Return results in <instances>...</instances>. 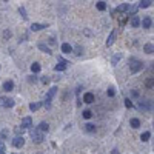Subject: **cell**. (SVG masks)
<instances>
[{
	"mask_svg": "<svg viewBox=\"0 0 154 154\" xmlns=\"http://www.w3.org/2000/svg\"><path fill=\"white\" fill-rule=\"evenodd\" d=\"M111 154H120V153H119L117 150H113V151H111Z\"/></svg>",
	"mask_w": 154,
	"mask_h": 154,
	"instance_id": "cell-40",
	"label": "cell"
},
{
	"mask_svg": "<svg viewBox=\"0 0 154 154\" xmlns=\"http://www.w3.org/2000/svg\"><path fill=\"white\" fill-rule=\"evenodd\" d=\"M82 116H83V119H91V116H92V113H91L90 109H85Z\"/></svg>",
	"mask_w": 154,
	"mask_h": 154,
	"instance_id": "cell-28",
	"label": "cell"
},
{
	"mask_svg": "<svg viewBox=\"0 0 154 154\" xmlns=\"http://www.w3.org/2000/svg\"><path fill=\"white\" fill-rule=\"evenodd\" d=\"M29 134H31V139H32L34 143H42V142H43V131H40L39 128L31 129Z\"/></svg>",
	"mask_w": 154,
	"mask_h": 154,
	"instance_id": "cell-1",
	"label": "cell"
},
{
	"mask_svg": "<svg viewBox=\"0 0 154 154\" xmlns=\"http://www.w3.org/2000/svg\"><path fill=\"white\" fill-rule=\"evenodd\" d=\"M129 9H131V6H129L128 3H122L120 6H117L116 11H119V12H127V11H129Z\"/></svg>",
	"mask_w": 154,
	"mask_h": 154,
	"instance_id": "cell-12",
	"label": "cell"
},
{
	"mask_svg": "<svg viewBox=\"0 0 154 154\" xmlns=\"http://www.w3.org/2000/svg\"><path fill=\"white\" fill-rule=\"evenodd\" d=\"M31 71L32 73H39L40 71V63H32L31 65Z\"/></svg>",
	"mask_w": 154,
	"mask_h": 154,
	"instance_id": "cell-25",
	"label": "cell"
},
{
	"mask_svg": "<svg viewBox=\"0 0 154 154\" xmlns=\"http://www.w3.org/2000/svg\"><path fill=\"white\" fill-rule=\"evenodd\" d=\"M97 9H99V11H105V9H106L105 2H97Z\"/></svg>",
	"mask_w": 154,
	"mask_h": 154,
	"instance_id": "cell-26",
	"label": "cell"
},
{
	"mask_svg": "<svg viewBox=\"0 0 154 154\" xmlns=\"http://www.w3.org/2000/svg\"><path fill=\"white\" fill-rule=\"evenodd\" d=\"M94 100H96V97H94L92 92H85V94H83V102H85V103L90 105V103H92Z\"/></svg>",
	"mask_w": 154,
	"mask_h": 154,
	"instance_id": "cell-6",
	"label": "cell"
},
{
	"mask_svg": "<svg viewBox=\"0 0 154 154\" xmlns=\"http://www.w3.org/2000/svg\"><path fill=\"white\" fill-rule=\"evenodd\" d=\"M125 23H127V17H123L122 20H120V22H119V25H120V26H123Z\"/></svg>",
	"mask_w": 154,
	"mask_h": 154,
	"instance_id": "cell-36",
	"label": "cell"
},
{
	"mask_svg": "<svg viewBox=\"0 0 154 154\" xmlns=\"http://www.w3.org/2000/svg\"><path fill=\"white\" fill-rule=\"evenodd\" d=\"M139 106H140V109H150V103L148 102H140Z\"/></svg>",
	"mask_w": 154,
	"mask_h": 154,
	"instance_id": "cell-29",
	"label": "cell"
},
{
	"mask_svg": "<svg viewBox=\"0 0 154 154\" xmlns=\"http://www.w3.org/2000/svg\"><path fill=\"white\" fill-rule=\"evenodd\" d=\"M129 123H131V127L134 128V129H137V128L140 127V120H139V119H131Z\"/></svg>",
	"mask_w": 154,
	"mask_h": 154,
	"instance_id": "cell-20",
	"label": "cell"
},
{
	"mask_svg": "<svg viewBox=\"0 0 154 154\" xmlns=\"http://www.w3.org/2000/svg\"><path fill=\"white\" fill-rule=\"evenodd\" d=\"M22 128H31L32 127V119L31 117H23L22 119Z\"/></svg>",
	"mask_w": 154,
	"mask_h": 154,
	"instance_id": "cell-7",
	"label": "cell"
},
{
	"mask_svg": "<svg viewBox=\"0 0 154 154\" xmlns=\"http://www.w3.org/2000/svg\"><path fill=\"white\" fill-rule=\"evenodd\" d=\"M62 53H65V54H71V53H73V46L69 45V43H63V45H62Z\"/></svg>",
	"mask_w": 154,
	"mask_h": 154,
	"instance_id": "cell-11",
	"label": "cell"
},
{
	"mask_svg": "<svg viewBox=\"0 0 154 154\" xmlns=\"http://www.w3.org/2000/svg\"><path fill=\"white\" fill-rule=\"evenodd\" d=\"M143 51H145L146 54H153V53H154V46L151 45V43H145V46H143Z\"/></svg>",
	"mask_w": 154,
	"mask_h": 154,
	"instance_id": "cell-13",
	"label": "cell"
},
{
	"mask_svg": "<svg viewBox=\"0 0 154 154\" xmlns=\"http://www.w3.org/2000/svg\"><path fill=\"white\" fill-rule=\"evenodd\" d=\"M66 65H68V63H66L65 60L60 59V60H59V63L54 66V69H55V71H65V69H66Z\"/></svg>",
	"mask_w": 154,
	"mask_h": 154,
	"instance_id": "cell-8",
	"label": "cell"
},
{
	"mask_svg": "<svg viewBox=\"0 0 154 154\" xmlns=\"http://www.w3.org/2000/svg\"><path fill=\"white\" fill-rule=\"evenodd\" d=\"M36 80H37V79L34 77V76H31V77H29V82H36Z\"/></svg>",
	"mask_w": 154,
	"mask_h": 154,
	"instance_id": "cell-39",
	"label": "cell"
},
{
	"mask_svg": "<svg viewBox=\"0 0 154 154\" xmlns=\"http://www.w3.org/2000/svg\"><path fill=\"white\" fill-rule=\"evenodd\" d=\"M5 2H8V0H5Z\"/></svg>",
	"mask_w": 154,
	"mask_h": 154,
	"instance_id": "cell-42",
	"label": "cell"
},
{
	"mask_svg": "<svg viewBox=\"0 0 154 154\" xmlns=\"http://www.w3.org/2000/svg\"><path fill=\"white\" fill-rule=\"evenodd\" d=\"M39 129L43 131V133H48V131H49V125H48L46 122H42V123L39 125Z\"/></svg>",
	"mask_w": 154,
	"mask_h": 154,
	"instance_id": "cell-18",
	"label": "cell"
},
{
	"mask_svg": "<svg viewBox=\"0 0 154 154\" xmlns=\"http://www.w3.org/2000/svg\"><path fill=\"white\" fill-rule=\"evenodd\" d=\"M39 49H40V51H43V53H46V54H53V53H51V48H49V46H46L45 43H40V45H39Z\"/></svg>",
	"mask_w": 154,
	"mask_h": 154,
	"instance_id": "cell-14",
	"label": "cell"
},
{
	"mask_svg": "<svg viewBox=\"0 0 154 154\" xmlns=\"http://www.w3.org/2000/svg\"><path fill=\"white\" fill-rule=\"evenodd\" d=\"M11 36H12V34H11V31H8V29H6V31H3V37H5V39H11Z\"/></svg>",
	"mask_w": 154,
	"mask_h": 154,
	"instance_id": "cell-31",
	"label": "cell"
},
{
	"mask_svg": "<svg viewBox=\"0 0 154 154\" xmlns=\"http://www.w3.org/2000/svg\"><path fill=\"white\" fill-rule=\"evenodd\" d=\"M142 68H143V63L140 60H137V59H131L129 60V69H131V73H139Z\"/></svg>",
	"mask_w": 154,
	"mask_h": 154,
	"instance_id": "cell-2",
	"label": "cell"
},
{
	"mask_svg": "<svg viewBox=\"0 0 154 154\" xmlns=\"http://www.w3.org/2000/svg\"><path fill=\"white\" fill-rule=\"evenodd\" d=\"M116 36H117V32H116V31H111V34L108 36V40H106V46H111L113 43H114Z\"/></svg>",
	"mask_w": 154,
	"mask_h": 154,
	"instance_id": "cell-9",
	"label": "cell"
},
{
	"mask_svg": "<svg viewBox=\"0 0 154 154\" xmlns=\"http://www.w3.org/2000/svg\"><path fill=\"white\" fill-rule=\"evenodd\" d=\"M42 82H43V83H48V82H49V77H42Z\"/></svg>",
	"mask_w": 154,
	"mask_h": 154,
	"instance_id": "cell-38",
	"label": "cell"
},
{
	"mask_svg": "<svg viewBox=\"0 0 154 154\" xmlns=\"http://www.w3.org/2000/svg\"><path fill=\"white\" fill-rule=\"evenodd\" d=\"M85 129H86L88 133H94V131H96V125H92V123H86V125H85Z\"/></svg>",
	"mask_w": 154,
	"mask_h": 154,
	"instance_id": "cell-22",
	"label": "cell"
},
{
	"mask_svg": "<svg viewBox=\"0 0 154 154\" xmlns=\"http://www.w3.org/2000/svg\"><path fill=\"white\" fill-rule=\"evenodd\" d=\"M40 106H42V103H40V102H36V103H31V105H29V109H31V111H37Z\"/></svg>",
	"mask_w": 154,
	"mask_h": 154,
	"instance_id": "cell-21",
	"label": "cell"
},
{
	"mask_svg": "<svg viewBox=\"0 0 154 154\" xmlns=\"http://www.w3.org/2000/svg\"><path fill=\"white\" fill-rule=\"evenodd\" d=\"M18 12H20V16H22L23 18H25V20L28 18V16H26V11H25V8H23V6H20V8H18Z\"/></svg>",
	"mask_w": 154,
	"mask_h": 154,
	"instance_id": "cell-27",
	"label": "cell"
},
{
	"mask_svg": "<svg viewBox=\"0 0 154 154\" xmlns=\"http://www.w3.org/2000/svg\"><path fill=\"white\" fill-rule=\"evenodd\" d=\"M55 92H57V88H55V86H53L51 90L48 91V94H46V100H45V106L46 108L51 106V100H53V97L55 96Z\"/></svg>",
	"mask_w": 154,
	"mask_h": 154,
	"instance_id": "cell-4",
	"label": "cell"
},
{
	"mask_svg": "<svg viewBox=\"0 0 154 154\" xmlns=\"http://www.w3.org/2000/svg\"><path fill=\"white\" fill-rule=\"evenodd\" d=\"M12 88H14V82L12 80H6L3 83V91H12Z\"/></svg>",
	"mask_w": 154,
	"mask_h": 154,
	"instance_id": "cell-10",
	"label": "cell"
},
{
	"mask_svg": "<svg viewBox=\"0 0 154 154\" xmlns=\"http://www.w3.org/2000/svg\"><path fill=\"white\" fill-rule=\"evenodd\" d=\"M74 49H76V54H77V55H82V54H83V53H82V51H83V49H82V46H76Z\"/></svg>",
	"mask_w": 154,
	"mask_h": 154,
	"instance_id": "cell-30",
	"label": "cell"
},
{
	"mask_svg": "<svg viewBox=\"0 0 154 154\" xmlns=\"http://www.w3.org/2000/svg\"><path fill=\"white\" fill-rule=\"evenodd\" d=\"M0 151H5V143H3L2 139H0Z\"/></svg>",
	"mask_w": 154,
	"mask_h": 154,
	"instance_id": "cell-37",
	"label": "cell"
},
{
	"mask_svg": "<svg viewBox=\"0 0 154 154\" xmlns=\"http://www.w3.org/2000/svg\"><path fill=\"white\" fill-rule=\"evenodd\" d=\"M0 106H3V108H12L14 106V100L9 99V97H5V96H0Z\"/></svg>",
	"mask_w": 154,
	"mask_h": 154,
	"instance_id": "cell-3",
	"label": "cell"
},
{
	"mask_svg": "<svg viewBox=\"0 0 154 154\" xmlns=\"http://www.w3.org/2000/svg\"><path fill=\"white\" fill-rule=\"evenodd\" d=\"M23 129H25V128H20V127H17L16 129H14V131H16V134H22V133H23Z\"/></svg>",
	"mask_w": 154,
	"mask_h": 154,
	"instance_id": "cell-34",
	"label": "cell"
},
{
	"mask_svg": "<svg viewBox=\"0 0 154 154\" xmlns=\"http://www.w3.org/2000/svg\"><path fill=\"white\" fill-rule=\"evenodd\" d=\"M150 136H151V134H150L148 131H145V133L140 136V140H142V142H148V140H150Z\"/></svg>",
	"mask_w": 154,
	"mask_h": 154,
	"instance_id": "cell-24",
	"label": "cell"
},
{
	"mask_svg": "<svg viewBox=\"0 0 154 154\" xmlns=\"http://www.w3.org/2000/svg\"><path fill=\"white\" fill-rule=\"evenodd\" d=\"M142 26L145 28V29L151 28V17H145L143 18V20H142Z\"/></svg>",
	"mask_w": 154,
	"mask_h": 154,
	"instance_id": "cell-15",
	"label": "cell"
},
{
	"mask_svg": "<svg viewBox=\"0 0 154 154\" xmlns=\"http://www.w3.org/2000/svg\"><path fill=\"white\" fill-rule=\"evenodd\" d=\"M150 5H151V0H140V5H139V8L145 9V8H148Z\"/></svg>",
	"mask_w": 154,
	"mask_h": 154,
	"instance_id": "cell-19",
	"label": "cell"
},
{
	"mask_svg": "<svg viewBox=\"0 0 154 154\" xmlns=\"http://www.w3.org/2000/svg\"><path fill=\"white\" fill-rule=\"evenodd\" d=\"M125 106H127V108H131V106H133V103H131L129 99H125Z\"/></svg>",
	"mask_w": 154,
	"mask_h": 154,
	"instance_id": "cell-33",
	"label": "cell"
},
{
	"mask_svg": "<svg viewBox=\"0 0 154 154\" xmlns=\"http://www.w3.org/2000/svg\"><path fill=\"white\" fill-rule=\"evenodd\" d=\"M139 25H140V18L137 17V16H133V18H131V26L137 28Z\"/></svg>",
	"mask_w": 154,
	"mask_h": 154,
	"instance_id": "cell-17",
	"label": "cell"
},
{
	"mask_svg": "<svg viewBox=\"0 0 154 154\" xmlns=\"http://www.w3.org/2000/svg\"><path fill=\"white\" fill-rule=\"evenodd\" d=\"M106 94H108L109 97H114V94H116V91L113 90V88H109V90L106 91Z\"/></svg>",
	"mask_w": 154,
	"mask_h": 154,
	"instance_id": "cell-32",
	"label": "cell"
},
{
	"mask_svg": "<svg viewBox=\"0 0 154 154\" xmlns=\"http://www.w3.org/2000/svg\"><path fill=\"white\" fill-rule=\"evenodd\" d=\"M0 154H5V151H0Z\"/></svg>",
	"mask_w": 154,
	"mask_h": 154,
	"instance_id": "cell-41",
	"label": "cell"
},
{
	"mask_svg": "<svg viewBox=\"0 0 154 154\" xmlns=\"http://www.w3.org/2000/svg\"><path fill=\"white\" fill-rule=\"evenodd\" d=\"M153 85H154L153 79H148V80H146V86H153Z\"/></svg>",
	"mask_w": 154,
	"mask_h": 154,
	"instance_id": "cell-35",
	"label": "cell"
},
{
	"mask_svg": "<svg viewBox=\"0 0 154 154\" xmlns=\"http://www.w3.org/2000/svg\"><path fill=\"white\" fill-rule=\"evenodd\" d=\"M46 28V25H42V23H32L31 25V31H40V29H43Z\"/></svg>",
	"mask_w": 154,
	"mask_h": 154,
	"instance_id": "cell-16",
	"label": "cell"
},
{
	"mask_svg": "<svg viewBox=\"0 0 154 154\" xmlns=\"http://www.w3.org/2000/svg\"><path fill=\"white\" fill-rule=\"evenodd\" d=\"M120 59H122V54H120V53H117V54L114 55V57H113V60H111V63L113 65H117V62L119 60H120Z\"/></svg>",
	"mask_w": 154,
	"mask_h": 154,
	"instance_id": "cell-23",
	"label": "cell"
},
{
	"mask_svg": "<svg viewBox=\"0 0 154 154\" xmlns=\"http://www.w3.org/2000/svg\"><path fill=\"white\" fill-rule=\"evenodd\" d=\"M12 145L16 146V148H22V146L25 145V139L22 136H17L14 140H12Z\"/></svg>",
	"mask_w": 154,
	"mask_h": 154,
	"instance_id": "cell-5",
	"label": "cell"
}]
</instances>
